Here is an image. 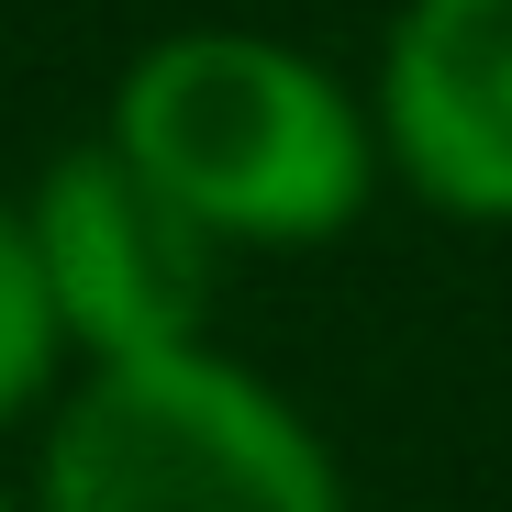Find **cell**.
Instances as JSON below:
<instances>
[{"mask_svg": "<svg viewBox=\"0 0 512 512\" xmlns=\"http://www.w3.org/2000/svg\"><path fill=\"white\" fill-rule=\"evenodd\" d=\"M112 145L223 245H323L379 190V134L346 78L268 34H167L123 67Z\"/></svg>", "mask_w": 512, "mask_h": 512, "instance_id": "obj_1", "label": "cell"}, {"mask_svg": "<svg viewBox=\"0 0 512 512\" xmlns=\"http://www.w3.org/2000/svg\"><path fill=\"white\" fill-rule=\"evenodd\" d=\"M45 512H346L323 435L245 368L167 346L90 357L78 401L45 435Z\"/></svg>", "mask_w": 512, "mask_h": 512, "instance_id": "obj_2", "label": "cell"}, {"mask_svg": "<svg viewBox=\"0 0 512 512\" xmlns=\"http://www.w3.org/2000/svg\"><path fill=\"white\" fill-rule=\"evenodd\" d=\"M34 245H45V290L67 346L90 357H167L201 346L212 323V223H190L145 167L101 134L67 145L34 179Z\"/></svg>", "mask_w": 512, "mask_h": 512, "instance_id": "obj_3", "label": "cell"}, {"mask_svg": "<svg viewBox=\"0 0 512 512\" xmlns=\"http://www.w3.org/2000/svg\"><path fill=\"white\" fill-rule=\"evenodd\" d=\"M379 123L435 212L512 223V0H412L379 67Z\"/></svg>", "mask_w": 512, "mask_h": 512, "instance_id": "obj_4", "label": "cell"}, {"mask_svg": "<svg viewBox=\"0 0 512 512\" xmlns=\"http://www.w3.org/2000/svg\"><path fill=\"white\" fill-rule=\"evenodd\" d=\"M56 290H45V245H34V201H0V423H23L34 390L56 379Z\"/></svg>", "mask_w": 512, "mask_h": 512, "instance_id": "obj_5", "label": "cell"}, {"mask_svg": "<svg viewBox=\"0 0 512 512\" xmlns=\"http://www.w3.org/2000/svg\"><path fill=\"white\" fill-rule=\"evenodd\" d=\"M0 512H12V490H0Z\"/></svg>", "mask_w": 512, "mask_h": 512, "instance_id": "obj_6", "label": "cell"}]
</instances>
